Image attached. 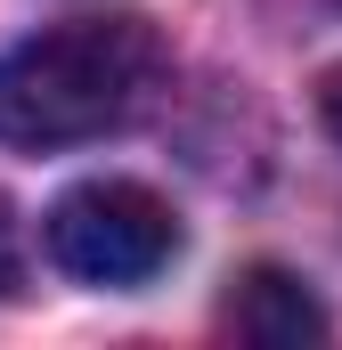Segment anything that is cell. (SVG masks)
I'll return each instance as SVG.
<instances>
[{
    "label": "cell",
    "instance_id": "1",
    "mask_svg": "<svg viewBox=\"0 0 342 350\" xmlns=\"http://www.w3.org/2000/svg\"><path fill=\"white\" fill-rule=\"evenodd\" d=\"M163 33L147 16H74L0 57V139L25 155H57L131 131L163 98Z\"/></svg>",
    "mask_w": 342,
    "mask_h": 350
},
{
    "label": "cell",
    "instance_id": "2",
    "mask_svg": "<svg viewBox=\"0 0 342 350\" xmlns=\"http://www.w3.org/2000/svg\"><path fill=\"white\" fill-rule=\"evenodd\" d=\"M41 245H49V261L66 269V277L106 285V293H131V285H147V277L171 269L179 220H171L163 196L139 187V179H90V187H74V196L49 204Z\"/></svg>",
    "mask_w": 342,
    "mask_h": 350
},
{
    "label": "cell",
    "instance_id": "3",
    "mask_svg": "<svg viewBox=\"0 0 342 350\" xmlns=\"http://www.w3.org/2000/svg\"><path fill=\"white\" fill-rule=\"evenodd\" d=\"M228 334L237 342H261V350H302L326 334V310H318V293L293 277V269H245L237 277V293H228Z\"/></svg>",
    "mask_w": 342,
    "mask_h": 350
},
{
    "label": "cell",
    "instance_id": "4",
    "mask_svg": "<svg viewBox=\"0 0 342 350\" xmlns=\"http://www.w3.org/2000/svg\"><path fill=\"white\" fill-rule=\"evenodd\" d=\"M318 122L334 131V147H342V66L326 74V82H318Z\"/></svg>",
    "mask_w": 342,
    "mask_h": 350
},
{
    "label": "cell",
    "instance_id": "5",
    "mask_svg": "<svg viewBox=\"0 0 342 350\" xmlns=\"http://www.w3.org/2000/svg\"><path fill=\"white\" fill-rule=\"evenodd\" d=\"M8 277H16V269H8V237H0V285H8Z\"/></svg>",
    "mask_w": 342,
    "mask_h": 350
}]
</instances>
